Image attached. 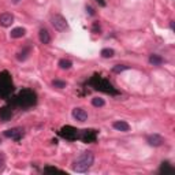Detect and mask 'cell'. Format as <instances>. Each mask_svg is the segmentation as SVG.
I'll return each instance as SVG.
<instances>
[{
  "label": "cell",
  "mask_w": 175,
  "mask_h": 175,
  "mask_svg": "<svg viewBox=\"0 0 175 175\" xmlns=\"http://www.w3.org/2000/svg\"><path fill=\"white\" fill-rule=\"evenodd\" d=\"M114 49H111V48H104L103 51H101V56L103 58H106V59H108V58H112L114 56Z\"/></svg>",
  "instance_id": "20"
},
{
  "label": "cell",
  "mask_w": 175,
  "mask_h": 175,
  "mask_svg": "<svg viewBox=\"0 0 175 175\" xmlns=\"http://www.w3.org/2000/svg\"><path fill=\"white\" fill-rule=\"evenodd\" d=\"M14 23V15L10 12H3L0 14V26L3 27H8Z\"/></svg>",
  "instance_id": "11"
},
{
  "label": "cell",
  "mask_w": 175,
  "mask_h": 175,
  "mask_svg": "<svg viewBox=\"0 0 175 175\" xmlns=\"http://www.w3.org/2000/svg\"><path fill=\"white\" fill-rule=\"evenodd\" d=\"M59 135L67 141H77L79 138V130H77L73 126H63L59 130Z\"/></svg>",
  "instance_id": "5"
},
{
  "label": "cell",
  "mask_w": 175,
  "mask_h": 175,
  "mask_svg": "<svg viewBox=\"0 0 175 175\" xmlns=\"http://www.w3.org/2000/svg\"><path fill=\"white\" fill-rule=\"evenodd\" d=\"M129 69V66H125V65H116V66H114V69H112V71L114 73H122V71H125V70Z\"/></svg>",
  "instance_id": "23"
},
{
  "label": "cell",
  "mask_w": 175,
  "mask_h": 175,
  "mask_svg": "<svg viewBox=\"0 0 175 175\" xmlns=\"http://www.w3.org/2000/svg\"><path fill=\"white\" fill-rule=\"evenodd\" d=\"M14 116V111L11 106H3L0 107V120L2 122H8Z\"/></svg>",
  "instance_id": "9"
},
{
  "label": "cell",
  "mask_w": 175,
  "mask_h": 175,
  "mask_svg": "<svg viewBox=\"0 0 175 175\" xmlns=\"http://www.w3.org/2000/svg\"><path fill=\"white\" fill-rule=\"evenodd\" d=\"M52 85H53L55 88L63 89V88H66V81H62V79H53V81H52Z\"/></svg>",
  "instance_id": "21"
},
{
  "label": "cell",
  "mask_w": 175,
  "mask_h": 175,
  "mask_svg": "<svg viewBox=\"0 0 175 175\" xmlns=\"http://www.w3.org/2000/svg\"><path fill=\"white\" fill-rule=\"evenodd\" d=\"M4 164H6V159H4V155L0 152V171L3 170V167H4Z\"/></svg>",
  "instance_id": "25"
},
{
  "label": "cell",
  "mask_w": 175,
  "mask_h": 175,
  "mask_svg": "<svg viewBox=\"0 0 175 175\" xmlns=\"http://www.w3.org/2000/svg\"><path fill=\"white\" fill-rule=\"evenodd\" d=\"M93 161H94L93 152L86 151V152H84V153H81L74 160V163H73V170H74L75 173H85V171H88L89 168L92 167Z\"/></svg>",
  "instance_id": "3"
},
{
  "label": "cell",
  "mask_w": 175,
  "mask_h": 175,
  "mask_svg": "<svg viewBox=\"0 0 175 175\" xmlns=\"http://www.w3.org/2000/svg\"><path fill=\"white\" fill-rule=\"evenodd\" d=\"M71 66H73V63L70 62L69 59H60V60H59V67H60V69L69 70V69H71Z\"/></svg>",
  "instance_id": "19"
},
{
  "label": "cell",
  "mask_w": 175,
  "mask_h": 175,
  "mask_svg": "<svg viewBox=\"0 0 175 175\" xmlns=\"http://www.w3.org/2000/svg\"><path fill=\"white\" fill-rule=\"evenodd\" d=\"M30 53V47H25V48H22V51H19V52L17 53V59L18 60H26L27 56H29Z\"/></svg>",
  "instance_id": "17"
},
{
  "label": "cell",
  "mask_w": 175,
  "mask_h": 175,
  "mask_svg": "<svg viewBox=\"0 0 175 175\" xmlns=\"http://www.w3.org/2000/svg\"><path fill=\"white\" fill-rule=\"evenodd\" d=\"M146 142L151 146H160L164 144V138L160 134H149L146 137Z\"/></svg>",
  "instance_id": "10"
},
{
  "label": "cell",
  "mask_w": 175,
  "mask_h": 175,
  "mask_svg": "<svg viewBox=\"0 0 175 175\" xmlns=\"http://www.w3.org/2000/svg\"><path fill=\"white\" fill-rule=\"evenodd\" d=\"M14 92V82L8 71L0 73V98H8Z\"/></svg>",
  "instance_id": "4"
},
{
  "label": "cell",
  "mask_w": 175,
  "mask_h": 175,
  "mask_svg": "<svg viewBox=\"0 0 175 175\" xmlns=\"http://www.w3.org/2000/svg\"><path fill=\"white\" fill-rule=\"evenodd\" d=\"M25 33H26V30L23 27H15V29L11 30L10 36H11V39H21V37L25 36Z\"/></svg>",
  "instance_id": "15"
},
{
  "label": "cell",
  "mask_w": 175,
  "mask_h": 175,
  "mask_svg": "<svg viewBox=\"0 0 175 175\" xmlns=\"http://www.w3.org/2000/svg\"><path fill=\"white\" fill-rule=\"evenodd\" d=\"M39 39L43 44H49L51 41V36L48 33V30L47 29H40V33H39Z\"/></svg>",
  "instance_id": "14"
},
{
  "label": "cell",
  "mask_w": 175,
  "mask_h": 175,
  "mask_svg": "<svg viewBox=\"0 0 175 175\" xmlns=\"http://www.w3.org/2000/svg\"><path fill=\"white\" fill-rule=\"evenodd\" d=\"M163 62H164L163 58L159 56V55H151V56H149V63L153 65V66H160Z\"/></svg>",
  "instance_id": "18"
},
{
  "label": "cell",
  "mask_w": 175,
  "mask_h": 175,
  "mask_svg": "<svg viewBox=\"0 0 175 175\" xmlns=\"http://www.w3.org/2000/svg\"><path fill=\"white\" fill-rule=\"evenodd\" d=\"M88 85L89 86H92L93 89H96V90L103 92V93H107V94H112V96L119 94V90H116L108 79L103 78L101 75H98V74H94L93 77L89 79Z\"/></svg>",
  "instance_id": "2"
},
{
  "label": "cell",
  "mask_w": 175,
  "mask_h": 175,
  "mask_svg": "<svg viewBox=\"0 0 175 175\" xmlns=\"http://www.w3.org/2000/svg\"><path fill=\"white\" fill-rule=\"evenodd\" d=\"M4 135L11 140H14V141H21L22 137H23V129H21V127H14V129H10V130H7V131H4Z\"/></svg>",
  "instance_id": "8"
},
{
  "label": "cell",
  "mask_w": 175,
  "mask_h": 175,
  "mask_svg": "<svg viewBox=\"0 0 175 175\" xmlns=\"http://www.w3.org/2000/svg\"><path fill=\"white\" fill-rule=\"evenodd\" d=\"M37 103V94L31 89H22L17 96L10 98V106L11 107H22V108H29L36 106Z\"/></svg>",
  "instance_id": "1"
},
{
  "label": "cell",
  "mask_w": 175,
  "mask_h": 175,
  "mask_svg": "<svg viewBox=\"0 0 175 175\" xmlns=\"http://www.w3.org/2000/svg\"><path fill=\"white\" fill-rule=\"evenodd\" d=\"M96 2H97V4L100 6V7H106V6H107L106 0H96Z\"/></svg>",
  "instance_id": "27"
},
{
  "label": "cell",
  "mask_w": 175,
  "mask_h": 175,
  "mask_svg": "<svg viewBox=\"0 0 175 175\" xmlns=\"http://www.w3.org/2000/svg\"><path fill=\"white\" fill-rule=\"evenodd\" d=\"M51 23H52V26L55 27L58 31H65L69 29V23L67 21H66L65 17H62L60 14H55L51 17Z\"/></svg>",
  "instance_id": "7"
},
{
  "label": "cell",
  "mask_w": 175,
  "mask_h": 175,
  "mask_svg": "<svg viewBox=\"0 0 175 175\" xmlns=\"http://www.w3.org/2000/svg\"><path fill=\"white\" fill-rule=\"evenodd\" d=\"M92 30H93L94 33H98V31L101 30V27H100V25H98V22H94L93 26H92Z\"/></svg>",
  "instance_id": "26"
},
{
  "label": "cell",
  "mask_w": 175,
  "mask_h": 175,
  "mask_svg": "<svg viewBox=\"0 0 175 175\" xmlns=\"http://www.w3.org/2000/svg\"><path fill=\"white\" fill-rule=\"evenodd\" d=\"M173 171H174L173 165L168 163V161H163L160 165V168H159V173L160 174H171Z\"/></svg>",
  "instance_id": "16"
},
{
  "label": "cell",
  "mask_w": 175,
  "mask_h": 175,
  "mask_svg": "<svg viewBox=\"0 0 175 175\" xmlns=\"http://www.w3.org/2000/svg\"><path fill=\"white\" fill-rule=\"evenodd\" d=\"M82 142L85 144H92V142H96L97 140V130L94 129H85V130H79V138Z\"/></svg>",
  "instance_id": "6"
},
{
  "label": "cell",
  "mask_w": 175,
  "mask_h": 175,
  "mask_svg": "<svg viewBox=\"0 0 175 175\" xmlns=\"http://www.w3.org/2000/svg\"><path fill=\"white\" fill-rule=\"evenodd\" d=\"M86 11L89 12V15H94V10L90 7V6H88V7H86Z\"/></svg>",
  "instance_id": "28"
},
{
  "label": "cell",
  "mask_w": 175,
  "mask_h": 175,
  "mask_svg": "<svg viewBox=\"0 0 175 175\" xmlns=\"http://www.w3.org/2000/svg\"><path fill=\"white\" fill-rule=\"evenodd\" d=\"M114 129L119 130V131H129L130 125L125 120H116V122H114Z\"/></svg>",
  "instance_id": "13"
},
{
  "label": "cell",
  "mask_w": 175,
  "mask_h": 175,
  "mask_svg": "<svg viewBox=\"0 0 175 175\" xmlns=\"http://www.w3.org/2000/svg\"><path fill=\"white\" fill-rule=\"evenodd\" d=\"M44 173L48 174V173H63V171L59 170V168H56V167H49L48 165V167H44Z\"/></svg>",
  "instance_id": "24"
},
{
  "label": "cell",
  "mask_w": 175,
  "mask_h": 175,
  "mask_svg": "<svg viewBox=\"0 0 175 175\" xmlns=\"http://www.w3.org/2000/svg\"><path fill=\"white\" fill-rule=\"evenodd\" d=\"M73 116L77 120H79V122H85L88 119V112L84 108H74L73 110Z\"/></svg>",
  "instance_id": "12"
},
{
  "label": "cell",
  "mask_w": 175,
  "mask_h": 175,
  "mask_svg": "<svg viewBox=\"0 0 175 175\" xmlns=\"http://www.w3.org/2000/svg\"><path fill=\"white\" fill-rule=\"evenodd\" d=\"M92 104H93L94 107H103L106 103H104L103 98H100V97H94L93 100H92Z\"/></svg>",
  "instance_id": "22"
}]
</instances>
